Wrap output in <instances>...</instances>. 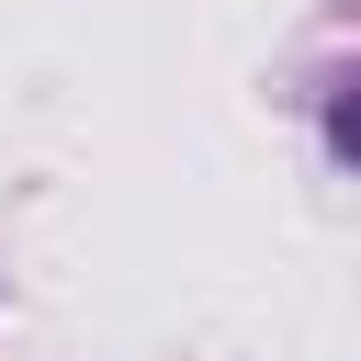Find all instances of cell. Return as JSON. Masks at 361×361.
<instances>
[{"label":"cell","instance_id":"cell-1","mask_svg":"<svg viewBox=\"0 0 361 361\" xmlns=\"http://www.w3.org/2000/svg\"><path fill=\"white\" fill-rule=\"evenodd\" d=\"M327 147L361 169V79H338V90H327Z\"/></svg>","mask_w":361,"mask_h":361}]
</instances>
